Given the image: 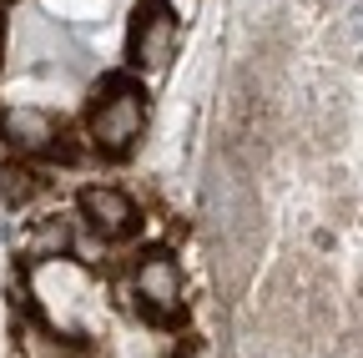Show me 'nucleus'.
Returning <instances> with one entry per match:
<instances>
[{
	"label": "nucleus",
	"mask_w": 363,
	"mask_h": 358,
	"mask_svg": "<svg viewBox=\"0 0 363 358\" xmlns=\"http://www.w3.org/2000/svg\"><path fill=\"white\" fill-rule=\"evenodd\" d=\"M147 126V96L131 76H106L96 86V101H91V147L101 157H121L136 147Z\"/></svg>",
	"instance_id": "nucleus-1"
},
{
	"label": "nucleus",
	"mask_w": 363,
	"mask_h": 358,
	"mask_svg": "<svg viewBox=\"0 0 363 358\" xmlns=\"http://www.w3.org/2000/svg\"><path fill=\"white\" fill-rule=\"evenodd\" d=\"M126 56L136 71L162 76L177 56V16L167 0H142L131 16V35H126Z\"/></svg>",
	"instance_id": "nucleus-2"
},
{
	"label": "nucleus",
	"mask_w": 363,
	"mask_h": 358,
	"mask_svg": "<svg viewBox=\"0 0 363 358\" xmlns=\"http://www.w3.org/2000/svg\"><path fill=\"white\" fill-rule=\"evenodd\" d=\"M131 293H136V308H147L152 318H172L182 308V267L167 252L142 257L136 273H131Z\"/></svg>",
	"instance_id": "nucleus-3"
},
{
	"label": "nucleus",
	"mask_w": 363,
	"mask_h": 358,
	"mask_svg": "<svg viewBox=\"0 0 363 358\" xmlns=\"http://www.w3.org/2000/svg\"><path fill=\"white\" fill-rule=\"evenodd\" d=\"M0 137L21 157H40V152L56 157V147L66 142V126L40 106H11V111H0Z\"/></svg>",
	"instance_id": "nucleus-4"
},
{
	"label": "nucleus",
	"mask_w": 363,
	"mask_h": 358,
	"mask_svg": "<svg viewBox=\"0 0 363 358\" xmlns=\"http://www.w3.org/2000/svg\"><path fill=\"white\" fill-rule=\"evenodd\" d=\"M81 217H86V228L91 233H101V237H126L136 222H142V212H136V202L121 192V187H86L81 192Z\"/></svg>",
	"instance_id": "nucleus-5"
},
{
	"label": "nucleus",
	"mask_w": 363,
	"mask_h": 358,
	"mask_svg": "<svg viewBox=\"0 0 363 358\" xmlns=\"http://www.w3.org/2000/svg\"><path fill=\"white\" fill-rule=\"evenodd\" d=\"M66 247H71V222H61V217H45L26 237V257H35V262H56V257H66Z\"/></svg>",
	"instance_id": "nucleus-6"
},
{
	"label": "nucleus",
	"mask_w": 363,
	"mask_h": 358,
	"mask_svg": "<svg viewBox=\"0 0 363 358\" xmlns=\"http://www.w3.org/2000/svg\"><path fill=\"white\" fill-rule=\"evenodd\" d=\"M0 192H6L11 207H21V202H30L40 192V182H35L30 167H0Z\"/></svg>",
	"instance_id": "nucleus-7"
}]
</instances>
